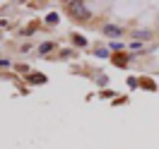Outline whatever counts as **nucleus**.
Returning a JSON list of instances; mask_svg holds the SVG:
<instances>
[{"label":"nucleus","instance_id":"nucleus-6","mask_svg":"<svg viewBox=\"0 0 159 149\" xmlns=\"http://www.w3.org/2000/svg\"><path fill=\"white\" fill-rule=\"evenodd\" d=\"M152 36V31H140V34H135V39H149Z\"/></svg>","mask_w":159,"mask_h":149},{"label":"nucleus","instance_id":"nucleus-1","mask_svg":"<svg viewBox=\"0 0 159 149\" xmlns=\"http://www.w3.org/2000/svg\"><path fill=\"white\" fill-rule=\"evenodd\" d=\"M70 7H72V12H75V17H82V20L89 17V10H87L84 2H70Z\"/></svg>","mask_w":159,"mask_h":149},{"label":"nucleus","instance_id":"nucleus-5","mask_svg":"<svg viewBox=\"0 0 159 149\" xmlns=\"http://www.w3.org/2000/svg\"><path fill=\"white\" fill-rule=\"evenodd\" d=\"M51 48H53V43H41V48H39V53H48Z\"/></svg>","mask_w":159,"mask_h":149},{"label":"nucleus","instance_id":"nucleus-2","mask_svg":"<svg viewBox=\"0 0 159 149\" xmlns=\"http://www.w3.org/2000/svg\"><path fill=\"white\" fill-rule=\"evenodd\" d=\"M104 34H106V36H120V29H118V27H106Z\"/></svg>","mask_w":159,"mask_h":149},{"label":"nucleus","instance_id":"nucleus-7","mask_svg":"<svg viewBox=\"0 0 159 149\" xmlns=\"http://www.w3.org/2000/svg\"><path fill=\"white\" fill-rule=\"evenodd\" d=\"M0 68H10V60H0Z\"/></svg>","mask_w":159,"mask_h":149},{"label":"nucleus","instance_id":"nucleus-3","mask_svg":"<svg viewBox=\"0 0 159 149\" xmlns=\"http://www.w3.org/2000/svg\"><path fill=\"white\" fill-rule=\"evenodd\" d=\"M29 80L34 82V84H39V82H46V77H43V75H31Z\"/></svg>","mask_w":159,"mask_h":149},{"label":"nucleus","instance_id":"nucleus-4","mask_svg":"<svg viewBox=\"0 0 159 149\" xmlns=\"http://www.w3.org/2000/svg\"><path fill=\"white\" fill-rule=\"evenodd\" d=\"M46 22H48V24H56V22H58V15H56V12H51L48 17H46Z\"/></svg>","mask_w":159,"mask_h":149}]
</instances>
